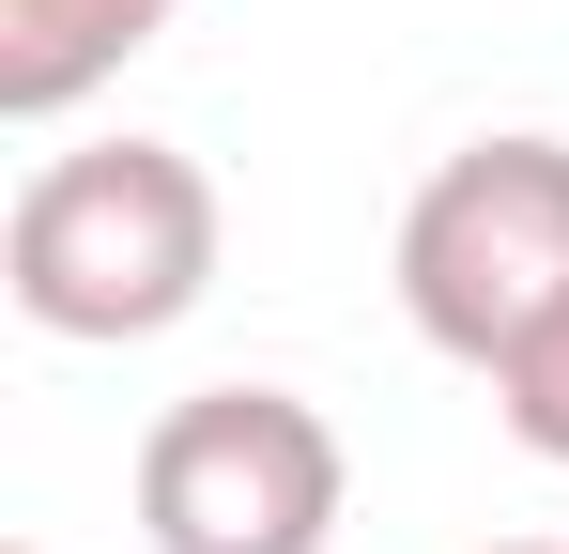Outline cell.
Masks as SVG:
<instances>
[{
	"label": "cell",
	"mask_w": 569,
	"mask_h": 554,
	"mask_svg": "<svg viewBox=\"0 0 569 554\" xmlns=\"http://www.w3.org/2000/svg\"><path fill=\"white\" fill-rule=\"evenodd\" d=\"M555 308H569V139L539 123L462 139L400 200V324L447 369H508Z\"/></svg>",
	"instance_id": "obj_2"
},
{
	"label": "cell",
	"mask_w": 569,
	"mask_h": 554,
	"mask_svg": "<svg viewBox=\"0 0 569 554\" xmlns=\"http://www.w3.org/2000/svg\"><path fill=\"white\" fill-rule=\"evenodd\" d=\"M216 170L186 139H78V155H31L16 216H0V293L31 339H170L200 293H216Z\"/></svg>",
	"instance_id": "obj_1"
},
{
	"label": "cell",
	"mask_w": 569,
	"mask_h": 554,
	"mask_svg": "<svg viewBox=\"0 0 569 554\" xmlns=\"http://www.w3.org/2000/svg\"><path fill=\"white\" fill-rule=\"evenodd\" d=\"M492 554H569V540H492Z\"/></svg>",
	"instance_id": "obj_6"
},
{
	"label": "cell",
	"mask_w": 569,
	"mask_h": 554,
	"mask_svg": "<svg viewBox=\"0 0 569 554\" xmlns=\"http://www.w3.org/2000/svg\"><path fill=\"white\" fill-rule=\"evenodd\" d=\"M355 508V447L292 385H200L139 432V540L154 554H323Z\"/></svg>",
	"instance_id": "obj_3"
},
{
	"label": "cell",
	"mask_w": 569,
	"mask_h": 554,
	"mask_svg": "<svg viewBox=\"0 0 569 554\" xmlns=\"http://www.w3.org/2000/svg\"><path fill=\"white\" fill-rule=\"evenodd\" d=\"M16 554H47V540H16Z\"/></svg>",
	"instance_id": "obj_7"
},
{
	"label": "cell",
	"mask_w": 569,
	"mask_h": 554,
	"mask_svg": "<svg viewBox=\"0 0 569 554\" xmlns=\"http://www.w3.org/2000/svg\"><path fill=\"white\" fill-rule=\"evenodd\" d=\"M186 0H0V123H78Z\"/></svg>",
	"instance_id": "obj_4"
},
{
	"label": "cell",
	"mask_w": 569,
	"mask_h": 554,
	"mask_svg": "<svg viewBox=\"0 0 569 554\" xmlns=\"http://www.w3.org/2000/svg\"><path fill=\"white\" fill-rule=\"evenodd\" d=\"M477 385H492V432H508L523 462H555V477H569V308H555L508 369H477Z\"/></svg>",
	"instance_id": "obj_5"
}]
</instances>
